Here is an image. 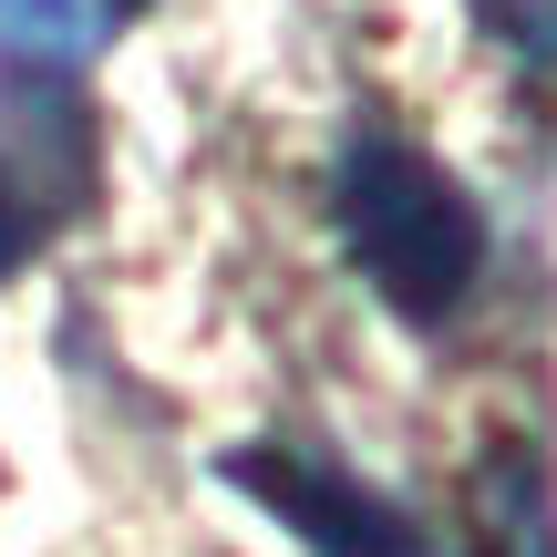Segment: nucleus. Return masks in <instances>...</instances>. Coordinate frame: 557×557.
<instances>
[{"label":"nucleus","instance_id":"39448f33","mask_svg":"<svg viewBox=\"0 0 557 557\" xmlns=\"http://www.w3.org/2000/svg\"><path fill=\"white\" fill-rule=\"evenodd\" d=\"M517 557H557V537H547V517H527V527H517Z\"/></svg>","mask_w":557,"mask_h":557},{"label":"nucleus","instance_id":"f257e3e1","mask_svg":"<svg viewBox=\"0 0 557 557\" xmlns=\"http://www.w3.org/2000/svg\"><path fill=\"white\" fill-rule=\"evenodd\" d=\"M341 238H351L361 278L393 299L403 320H444L485 269V218L434 156L393 135H361L341 165Z\"/></svg>","mask_w":557,"mask_h":557},{"label":"nucleus","instance_id":"20e7f679","mask_svg":"<svg viewBox=\"0 0 557 557\" xmlns=\"http://www.w3.org/2000/svg\"><path fill=\"white\" fill-rule=\"evenodd\" d=\"M21 238H32V218H21V197H11V176H0V278L21 269Z\"/></svg>","mask_w":557,"mask_h":557},{"label":"nucleus","instance_id":"423d86ee","mask_svg":"<svg viewBox=\"0 0 557 557\" xmlns=\"http://www.w3.org/2000/svg\"><path fill=\"white\" fill-rule=\"evenodd\" d=\"M114 11H135V0H114Z\"/></svg>","mask_w":557,"mask_h":557},{"label":"nucleus","instance_id":"7ed1b4c3","mask_svg":"<svg viewBox=\"0 0 557 557\" xmlns=\"http://www.w3.org/2000/svg\"><path fill=\"white\" fill-rule=\"evenodd\" d=\"M475 21H485L496 41H517V52L557 62V0H475Z\"/></svg>","mask_w":557,"mask_h":557},{"label":"nucleus","instance_id":"f03ea898","mask_svg":"<svg viewBox=\"0 0 557 557\" xmlns=\"http://www.w3.org/2000/svg\"><path fill=\"white\" fill-rule=\"evenodd\" d=\"M227 485H238V496H259L310 557H434V547H423V527L403 517V506L361 496L351 475H320L310 455L248 444V455H227Z\"/></svg>","mask_w":557,"mask_h":557}]
</instances>
